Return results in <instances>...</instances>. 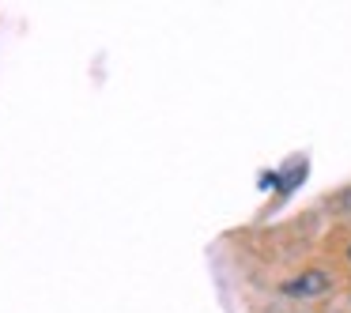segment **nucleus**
I'll return each instance as SVG.
<instances>
[{"label": "nucleus", "instance_id": "f257e3e1", "mask_svg": "<svg viewBox=\"0 0 351 313\" xmlns=\"http://www.w3.org/2000/svg\"><path fill=\"white\" fill-rule=\"evenodd\" d=\"M325 287H328V275L325 272H302L298 279L283 283V290H287V295H321Z\"/></svg>", "mask_w": 351, "mask_h": 313}]
</instances>
